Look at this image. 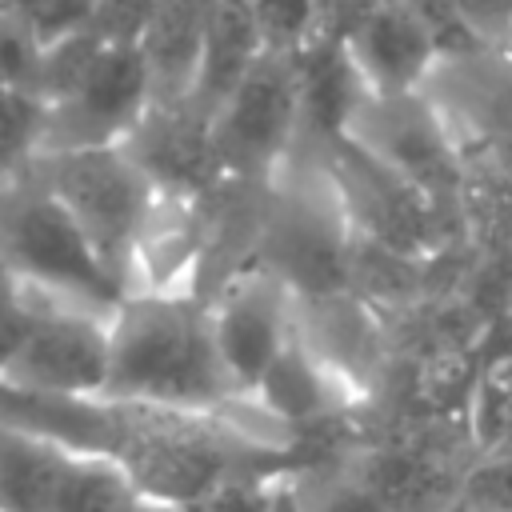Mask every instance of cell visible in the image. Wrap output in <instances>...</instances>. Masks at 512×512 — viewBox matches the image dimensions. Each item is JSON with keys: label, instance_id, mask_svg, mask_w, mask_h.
Segmentation results:
<instances>
[{"label": "cell", "instance_id": "5b68a950", "mask_svg": "<svg viewBox=\"0 0 512 512\" xmlns=\"http://www.w3.org/2000/svg\"><path fill=\"white\" fill-rule=\"evenodd\" d=\"M112 372V316L40 300L36 328L0 388L36 396H104Z\"/></svg>", "mask_w": 512, "mask_h": 512}, {"label": "cell", "instance_id": "6da1fadb", "mask_svg": "<svg viewBox=\"0 0 512 512\" xmlns=\"http://www.w3.org/2000/svg\"><path fill=\"white\" fill-rule=\"evenodd\" d=\"M124 404L216 412L240 396L212 340V312L200 292H132L112 312L108 392Z\"/></svg>", "mask_w": 512, "mask_h": 512}, {"label": "cell", "instance_id": "44dd1931", "mask_svg": "<svg viewBox=\"0 0 512 512\" xmlns=\"http://www.w3.org/2000/svg\"><path fill=\"white\" fill-rule=\"evenodd\" d=\"M96 0H0V12H8L40 48H52L76 32H88Z\"/></svg>", "mask_w": 512, "mask_h": 512}, {"label": "cell", "instance_id": "d4e9b609", "mask_svg": "<svg viewBox=\"0 0 512 512\" xmlns=\"http://www.w3.org/2000/svg\"><path fill=\"white\" fill-rule=\"evenodd\" d=\"M460 508L468 512H512V456H488L480 468L464 476Z\"/></svg>", "mask_w": 512, "mask_h": 512}, {"label": "cell", "instance_id": "9c48e42d", "mask_svg": "<svg viewBox=\"0 0 512 512\" xmlns=\"http://www.w3.org/2000/svg\"><path fill=\"white\" fill-rule=\"evenodd\" d=\"M128 156L148 172L160 192L172 196H208L224 184L208 116L180 104H152L148 116L124 140Z\"/></svg>", "mask_w": 512, "mask_h": 512}, {"label": "cell", "instance_id": "e0dca14e", "mask_svg": "<svg viewBox=\"0 0 512 512\" xmlns=\"http://www.w3.org/2000/svg\"><path fill=\"white\" fill-rule=\"evenodd\" d=\"M140 492L108 456H72L52 512H132Z\"/></svg>", "mask_w": 512, "mask_h": 512}, {"label": "cell", "instance_id": "7402d4cb", "mask_svg": "<svg viewBox=\"0 0 512 512\" xmlns=\"http://www.w3.org/2000/svg\"><path fill=\"white\" fill-rule=\"evenodd\" d=\"M36 316H40V296L0 256V376L24 348L28 332L36 328Z\"/></svg>", "mask_w": 512, "mask_h": 512}, {"label": "cell", "instance_id": "8992f818", "mask_svg": "<svg viewBox=\"0 0 512 512\" xmlns=\"http://www.w3.org/2000/svg\"><path fill=\"white\" fill-rule=\"evenodd\" d=\"M152 104H156V92H152L140 52L104 44L88 76L64 100L48 104V128H44L40 156L68 152V148L124 144Z\"/></svg>", "mask_w": 512, "mask_h": 512}, {"label": "cell", "instance_id": "ffe728a7", "mask_svg": "<svg viewBox=\"0 0 512 512\" xmlns=\"http://www.w3.org/2000/svg\"><path fill=\"white\" fill-rule=\"evenodd\" d=\"M264 52L300 56L320 40V8L316 0H248Z\"/></svg>", "mask_w": 512, "mask_h": 512}, {"label": "cell", "instance_id": "3957f363", "mask_svg": "<svg viewBox=\"0 0 512 512\" xmlns=\"http://www.w3.org/2000/svg\"><path fill=\"white\" fill-rule=\"evenodd\" d=\"M36 168H40V184L60 196V204L76 216L84 236L104 256V264L132 292L136 240L160 196L148 172L128 156L124 144L44 152L36 156Z\"/></svg>", "mask_w": 512, "mask_h": 512}, {"label": "cell", "instance_id": "4dcf8cb0", "mask_svg": "<svg viewBox=\"0 0 512 512\" xmlns=\"http://www.w3.org/2000/svg\"><path fill=\"white\" fill-rule=\"evenodd\" d=\"M504 452H508V456H512V440H508V448H504ZM496 456H500V452H496Z\"/></svg>", "mask_w": 512, "mask_h": 512}, {"label": "cell", "instance_id": "f546056e", "mask_svg": "<svg viewBox=\"0 0 512 512\" xmlns=\"http://www.w3.org/2000/svg\"><path fill=\"white\" fill-rule=\"evenodd\" d=\"M500 48H504V52H512V28H508V40H504Z\"/></svg>", "mask_w": 512, "mask_h": 512}, {"label": "cell", "instance_id": "2e32d148", "mask_svg": "<svg viewBox=\"0 0 512 512\" xmlns=\"http://www.w3.org/2000/svg\"><path fill=\"white\" fill-rule=\"evenodd\" d=\"M396 512H452L460 504L464 480H452V472L412 448H384L376 452L360 472Z\"/></svg>", "mask_w": 512, "mask_h": 512}, {"label": "cell", "instance_id": "f1b7e54d", "mask_svg": "<svg viewBox=\"0 0 512 512\" xmlns=\"http://www.w3.org/2000/svg\"><path fill=\"white\" fill-rule=\"evenodd\" d=\"M132 512H184V508H172V504H160V500H144V496H140V500L132 504Z\"/></svg>", "mask_w": 512, "mask_h": 512}, {"label": "cell", "instance_id": "277c9868", "mask_svg": "<svg viewBox=\"0 0 512 512\" xmlns=\"http://www.w3.org/2000/svg\"><path fill=\"white\" fill-rule=\"evenodd\" d=\"M208 128L224 180L268 184L284 164L288 148L296 144V136L304 132L296 56L260 52L244 80L212 112Z\"/></svg>", "mask_w": 512, "mask_h": 512}, {"label": "cell", "instance_id": "7a4b0ae2", "mask_svg": "<svg viewBox=\"0 0 512 512\" xmlns=\"http://www.w3.org/2000/svg\"><path fill=\"white\" fill-rule=\"evenodd\" d=\"M0 256L40 296L112 316L132 292L44 184L0 204Z\"/></svg>", "mask_w": 512, "mask_h": 512}, {"label": "cell", "instance_id": "d6986e66", "mask_svg": "<svg viewBox=\"0 0 512 512\" xmlns=\"http://www.w3.org/2000/svg\"><path fill=\"white\" fill-rule=\"evenodd\" d=\"M48 104L32 88L0 84V168L36 160L44 148Z\"/></svg>", "mask_w": 512, "mask_h": 512}, {"label": "cell", "instance_id": "4316f807", "mask_svg": "<svg viewBox=\"0 0 512 512\" xmlns=\"http://www.w3.org/2000/svg\"><path fill=\"white\" fill-rule=\"evenodd\" d=\"M380 0H316L320 8V40H344Z\"/></svg>", "mask_w": 512, "mask_h": 512}, {"label": "cell", "instance_id": "ba28073f", "mask_svg": "<svg viewBox=\"0 0 512 512\" xmlns=\"http://www.w3.org/2000/svg\"><path fill=\"white\" fill-rule=\"evenodd\" d=\"M340 44H344L352 68L360 72L368 96L428 92V84L444 68L436 36L400 0H380Z\"/></svg>", "mask_w": 512, "mask_h": 512}, {"label": "cell", "instance_id": "ac0fdd59", "mask_svg": "<svg viewBox=\"0 0 512 512\" xmlns=\"http://www.w3.org/2000/svg\"><path fill=\"white\" fill-rule=\"evenodd\" d=\"M468 428L484 452H504L512 440V352L496 356L468 392Z\"/></svg>", "mask_w": 512, "mask_h": 512}, {"label": "cell", "instance_id": "484cf974", "mask_svg": "<svg viewBox=\"0 0 512 512\" xmlns=\"http://www.w3.org/2000/svg\"><path fill=\"white\" fill-rule=\"evenodd\" d=\"M300 492L308 512H396L364 476H344V480H328L320 488H300Z\"/></svg>", "mask_w": 512, "mask_h": 512}, {"label": "cell", "instance_id": "1f68e13d", "mask_svg": "<svg viewBox=\"0 0 512 512\" xmlns=\"http://www.w3.org/2000/svg\"><path fill=\"white\" fill-rule=\"evenodd\" d=\"M452 512H468V508H460V504H456V508H452Z\"/></svg>", "mask_w": 512, "mask_h": 512}, {"label": "cell", "instance_id": "7c38bea8", "mask_svg": "<svg viewBox=\"0 0 512 512\" xmlns=\"http://www.w3.org/2000/svg\"><path fill=\"white\" fill-rule=\"evenodd\" d=\"M212 0H160L136 52L148 68L156 104H180L192 96L208 40Z\"/></svg>", "mask_w": 512, "mask_h": 512}, {"label": "cell", "instance_id": "603a6c76", "mask_svg": "<svg viewBox=\"0 0 512 512\" xmlns=\"http://www.w3.org/2000/svg\"><path fill=\"white\" fill-rule=\"evenodd\" d=\"M160 0H96L88 32L108 48H136Z\"/></svg>", "mask_w": 512, "mask_h": 512}, {"label": "cell", "instance_id": "83f0119b", "mask_svg": "<svg viewBox=\"0 0 512 512\" xmlns=\"http://www.w3.org/2000/svg\"><path fill=\"white\" fill-rule=\"evenodd\" d=\"M272 512H308V504H304V492H300V480H296V476H280L276 496H272Z\"/></svg>", "mask_w": 512, "mask_h": 512}, {"label": "cell", "instance_id": "30bf717a", "mask_svg": "<svg viewBox=\"0 0 512 512\" xmlns=\"http://www.w3.org/2000/svg\"><path fill=\"white\" fill-rule=\"evenodd\" d=\"M212 240L204 196H172L160 192L132 256V292H180L204 260Z\"/></svg>", "mask_w": 512, "mask_h": 512}, {"label": "cell", "instance_id": "cb8c5ba5", "mask_svg": "<svg viewBox=\"0 0 512 512\" xmlns=\"http://www.w3.org/2000/svg\"><path fill=\"white\" fill-rule=\"evenodd\" d=\"M276 484H280V476H272V472H240V476H228L224 484H216L188 512H272Z\"/></svg>", "mask_w": 512, "mask_h": 512}, {"label": "cell", "instance_id": "5bb4252c", "mask_svg": "<svg viewBox=\"0 0 512 512\" xmlns=\"http://www.w3.org/2000/svg\"><path fill=\"white\" fill-rule=\"evenodd\" d=\"M260 52H264V44H260V32H256L248 0H212L200 76H196L192 96L184 104L212 120V112L244 80V72L260 60Z\"/></svg>", "mask_w": 512, "mask_h": 512}, {"label": "cell", "instance_id": "8fae6325", "mask_svg": "<svg viewBox=\"0 0 512 512\" xmlns=\"http://www.w3.org/2000/svg\"><path fill=\"white\" fill-rule=\"evenodd\" d=\"M248 396L276 424L300 432L308 424L336 420V412L352 400V380H344L328 360H320L296 324V336L284 344V352L272 360V368L260 376V384Z\"/></svg>", "mask_w": 512, "mask_h": 512}, {"label": "cell", "instance_id": "9a60e30c", "mask_svg": "<svg viewBox=\"0 0 512 512\" xmlns=\"http://www.w3.org/2000/svg\"><path fill=\"white\" fill-rule=\"evenodd\" d=\"M76 452L0 420V512H52Z\"/></svg>", "mask_w": 512, "mask_h": 512}, {"label": "cell", "instance_id": "52a82bcc", "mask_svg": "<svg viewBox=\"0 0 512 512\" xmlns=\"http://www.w3.org/2000/svg\"><path fill=\"white\" fill-rule=\"evenodd\" d=\"M292 296L296 292L268 264H260V268L236 272L220 288V296L208 304L220 364L240 396H248L260 384V376L296 336Z\"/></svg>", "mask_w": 512, "mask_h": 512}, {"label": "cell", "instance_id": "4fadbf2b", "mask_svg": "<svg viewBox=\"0 0 512 512\" xmlns=\"http://www.w3.org/2000/svg\"><path fill=\"white\" fill-rule=\"evenodd\" d=\"M300 104H304V128L316 132L324 144H336L348 136L360 104L368 100V88L360 72L352 68L340 40H316L300 56Z\"/></svg>", "mask_w": 512, "mask_h": 512}]
</instances>
